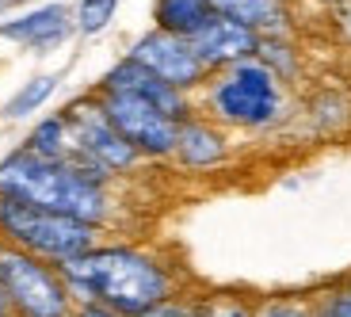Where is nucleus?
<instances>
[{"label":"nucleus","mask_w":351,"mask_h":317,"mask_svg":"<svg viewBox=\"0 0 351 317\" xmlns=\"http://www.w3.org/2000/svg\"><path fill=\"white\" fill-rule=\"evenodd\" d=\"M73 302H99L123 317H141L153 306L184 294V275L165 253L134 241H99L84 256L62 264Z\"/></svg>","instance_id":"f257e3e1"},{"label":"nucleus","mask_w":351,"mask_h":317,"mask_svg":"<svg viewBox=\"0 0 351 317\" xmlns=\"http://www.w3.org/2000/svg\"><path fill=\"white\" fill-rule=\"evenodd\" d=\"M0 195L16 203L38 207L50 214H65L104 233L119 214L114 184L84 172L69 161H43L23 145L0 157Z\"/></svg>","instance_id":"f03ea898"},{"label":"nucleus","mask_w":351,"mask_h":317,"mask_svg":"<svg viewBox=\"0 0 351 317\" xmlns=\"http://www.w3.org/2000/svg\"><path fill=\"white\" fill-rule=\"evenodd\" d=\"M199 111L221 130H271L287 119V84L252 58L214 73L199 92Z\"/></svg>","instance_id":"7ed1b4c3"},{"label":"nucleus","mask_w":351,"mask_h":317,"mask_svg":"<svg viewBox=\"0 0 351 317\" xmlns=\"http://www.w3.org/2000/svg\"><path fill=\"white\" fill-rule=\"evenodd\" d=\"M0 241L12 248H23V253L38 256L53 268H62L77 256H84L88 248H96L104 241V233L77 218L38 211V207H27L0 195Z\"/></svg>","instance_id":"20e7f679"},{"label":"nucleus","mask_w":351,"mask_h":317,"mask_svg":"<svg viewBox=\"0 0 351 317\" xmlns=\"http://www.w3.org/2000/svg\"><path fill=\"white\" fill-rule=\"evenodd\" d=\"M0 291L8 302V317H73L69 287L62 268L0 241Z\"/></svg>","instance_id":"39448f33"},{"label":"nucleus","mask_w":351,"mask_h":317,"mask_svg":"<svg viewBox=\"0 0 351 317\" xmlns=\"http://www.w3.org/2000/svg\"><path fill=\"white\" fill-rule=\"evenodd\" d=\"M62 115L69 119V130H73V161L69 165H80L84 172L107 180V184H114L119 176H130L134 168L141 165L138 150L107 123L96 92L65 104Z\"/></svg>","instance_id":"423d86ee"},{"label":"nucleus","mask_w":351,"mask_h":317,"mask_svg":"<svg viewBox=\"0 0 351 317\" xmlns=\"http://www.w3.org/2000/svg\"><path fill=\"white\" fill-rule=\"evenodd\" d=\"M96 99H99V107H104L107 123L138 150L141 161H172L176 134H180V123H176V119H168L165 111H157L153 104L134 99V96L96 92Z\"/></svg>","instance_id":"0eeeda50"},{"label":"nucleus","mask_w":351,"mask_h":317,"mask_svg":"<svg viewBox=\"0 0 351 317\" xmlns=\"http://www.w3.org/2000/svg\"><path fill=\"white\" fill-rule=\"evenodd\" d=\"M126 58H130V62H138L141 69H149L153 77H160L165 84L187 92V96L202 92V84L210 80L206 65H202L199 54L191 50V38L168 35V31H157V27L134 38L130 50H126Z\"/></svg>","instance_id":"6e6552de"},{"label":"nucleus","mask_w":351,"mask_h":317,"mask_svg":"<svg viewBox=\"0 0 351 317\" xmlns=\"http://www.w3.org/2000/svg\"><path fill=\"white\" fill-rule=\"evenodd\" d=\"M92 92H114V96L145 99V104H153L157 111H165L168 119H176V123H184L187 115L199 111V107H195V99L187 96V92L165 84L160 77H153L149 69H141V65L130 62V58H119V62H114L111 69L96 80V89H92Z\"/></svg>","instance_id":"1a4fd4ad"},{"label":"nucleus","mask_w":351,"mask_h":317,"mask_svg":"<svg viewBox=\"0 0 351 317\" xmlns=\"http://www.w3.org/2000/svg\"><path fill=\"white\" fill-rule=\"evenodd\" d=\"M229 157H233L229 130H221L214 119H206L202 111H195L180 123L172 161L184 168V172H218V168H226Z\"/></svg>","instance_id":"9d476101"},{"label":"nucleus","mask_w":351,"mask_h":317,"mask_svg":"<svg viewBox=\"0 0 351 317\" xmlns=\"http://www.w3.org/2000/svg\"><path fill=\"white\" fill-rule=\"evenodd\" d=\"M256 46H260V38H256L252 31H245L241 23L218 16V12H214L210 23L191 38V50L199 54V62L206 65L210 77L221 69H233V65H241V62H252Z\"/></svg>","instance_id":"9b49d317"},{"label":"nucleus","mask_w":351,"mask_h":317,"mask_svg":"<svg viewBox=\"0 0 351 317\" xmlns=\"http://www.w3.org/2000/svg\"><path fill=\"white\" fill-rule=\"evenodd\" d=\"M73 31H77V27H73L69 4H38V8H31V12L0 19V38L31 46V50H53V46H62Z\"/></svg>","instance_id":"f8f14e48"},{"label":"nucleus","mask_w":351,"mask_h":317,"mask_svg":"<svg viewBox=\"0 0 351 317\" xmlns=\"http://www.w3.org/2000/svg\"><path fill=\"white\" fill-rule=\"evenodd\" d=\"M210 8L218 16L241 23L245 31H252L256 38L294 31V8L282 4V0H210Z\"/></svg>","instance_id":"ddd939ff"},{"label":"nucleus","mask_w":351,"mask_h":317,"mask_svg":"<svg viewBox=\"0 0 351 317\" xmlns=\"http://www.w3.org/2000/svg\"><path fill=\"white\" fill-rule=\"evenodd\" d=\"M210 16V0H153V27L180 38H195Z\"/></svg>","instance_id":"4468645a"},{"label":"nucleus","mask_w":351,"mask_h":317,"mask_svg":"<svg viewBox=\"0 0 351 317\" xmlns=\"http://www.w3.org/2000/svg\"><path fill=\"white\" fill-rule=\"evenodd\" d=\"M23 150L35 153L43 161H73V130L69 119L62 111L58 115H43L23 138Z\"/></svg>","instance_id":"2eb2a0df"},{"label":"nucleus","mask_w":351,"mask_h":317,"mask_svg":"<svg viewBox=\"0 0 351 317\" xmlns=\"http://www.w3.org/2000/svg\"><path fill=\"white\" fill-rule=\"evenodd\" d=\"M256 62L267 65V69H271L282 84H290V80L302 77V50L294 46V38H290V35H267V38H260V46H256Z\"/></svg>","instance_id":"dca6fc26"},{"label":"nucleus","mask_w":351,"mask_h":317,"mask_svg":"<svg viewBox=\"0 0 351 317\" xmlns=\"http://www.w3.org/2000/svg\"><path fill=\"white\" fill-rule=\"evenodd\" d=\"M58 92V77L53 73H43V77H31L16 89V96L4 104V119H31L35 111H43L46 104Z\"/></svg>","instance_id":"f3484780"},{"label":"nucleus","mask_w":351,"mask_h":317,"mask_svg":"<svg viewBox=\"0 0 351 317\" xmlns=\"http://www.w3.org/2000/svg\"><path fill=\"white\" fill-rule=\"evenodd\" d=\"M123 0H77L73 4V27L80 35H104L111 27L114 12H119Z\"/></svg>","instance_id":"a211bd4d"},{"label":"nucleus","mask_w":351,"mask_h":317,"mask_svg":"<svg viewBox=\"0 0 351 317\" xmlns=\"http://www.w3.org/2000/svg\"><path fill=\"white\" fill-rule=\"evenodd\" d=\"M202 317H256V302L245 298L237 291H210V294H195Z\"/></svg>","instance_id":"6ab92c4d"},{"label":"nucleus","mask_w":351,"mask_h":317,"mask_svg":"<svg viewBox=\"0 0 351 317\" xmlns=\"http://www.w3.org/2000/svg\"><path fill=\"white\" fill-rule=\"evenodd\" d=\"M309 309L313 317H351V294H348V283L332 279L325 287H317L309 294Z\"/></svg>","instance_id":"aec40b11"},{"label":"nucleus","mask_w":351,"mask_h":317,"mask_svg":"<svg viewBox=\"0 0 351 317\" xmlns=\"http://www.w3.org/2000/svg\"><path fill=\"white\" fill-rule=\"evenodd\" d=\"M256 317H313L309 294H271L256 302Z\"/></svg>","instance_id":"412c9836"},{"label":"nucleus","mask_w":351,"mask_h":317,"mask_svg":"<svg viewBox=\"0 0 351 317\" xmlns=\"http://www.w3.org/2000/svg\"><path fill=\"white\" fill-rule=\"evenodd\" d=\"M141 317H202L199 302H195V294H176V298L160 302V306H153L149 314Z\"/></svg>","instance_id":"4be33fe9"},{"label":"nucleus","mask_w":351,"mask_h":317,"mask_svg":"<svg viewBox=\"0 0 351 317\" xmlns=\"http://www.w3.org/2000/svg\"><path fill=\"white\" fill-rule=\"evenodd\" d=\"M73 317H123V314H119V309L99 306V302H80V306L73 309Z\"/></svg>","instance_id":"5701e85b"},{"label":"nucleus","mask_w":351,"mask_h":317,"mask_svg":"<svg viewBox=\"0 0 351 317\" xmlns=\"http://www.w3.org/2000/svg\"><path fill=\"white\" fill-rule=\"evenodd\" d=\"M0 317H8V302H4V291H0Z\"/></svg>","instance_id":"b1692460"},{"label":"nucleus","mask_w":351,"mask_h":317,"mask_svg":"<svg viewBox=\"0 0 351 317\" xmlns=\"http://www.w3.org/2000/svg\"><path fill=\"white\" fill-rule=\"evenodd\" d=\"M321 4H351V0H321Z\"/></svg>","instance_id":"393cba45"},{"label":"nucleus","mask_w":351,"mask_h":317,"mask_svg":"<svg viewBox=\"0 0 351 317\" xmlns=\"http://www.w3.org/2000/svg\"><path fill=\"white\" fill-rule=\"evenodd\" d=\"M343 283H348V294H351V275H343Z\"/></svg>","instance_id":"a878e982"},{"label":"nucleus","mask_w":351,"mask_h":317,"mask_svg":"<svg viewBox=\"0 0 351 317\" xmlns=\"http://www.w3.org/2000/svg\"><path fill=\"white\" fill-rule=\"evenodd\" d=\"M282 4H290V8H294V4H298V0H282Z\"/></svg>","instance_id":"bb28decb"}]
</instances>
